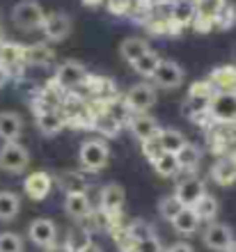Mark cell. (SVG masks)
Instances as JSON below:
<instances>
[{"label": "cell", "instance_id": "obj_9", "mask_svg": "<svg viewBox=\"0 0 236 252\" xmlns=\"http://www.w3.org/2000/svg\"><path fill=\"white\" fill-rule=\"evenodd\" d=\"M209 108L213 117L220 122H234L236 120V94L234 92H220L218 96H211Z\"/></svg>", "mask_w": 236, "mask_h": 252}, {"label": "cell", "instance_id": "obj_13", "mask_svg": "<svg viewBox=\"0 0 236 252\" xmlns=\"http://www.w3.org/2000/svg\"><path fill=\"white\" fill-rule=\"evenodd\" d=\"M23 190L30 199L34 202H41L51 192V177L46 172H33L28 174L26 181H23Z\"/></svg>", "mask_w": 236, "mask_h": 252}, {"label": "cell", "instance_id": "obj_27", "mask_svg": "<svg viewBox=\"0 0 236 252\" xmlns=\"http://www.w3.org/2000/svg\"><path fill=\"white\" fill-rule=\"evenodd\" d=\"M213 179L220 184V186H230L236 181V165L232 160H220L216 167H213Z\"/></svg>", "mask_w": 236, "mask_h": 252}, {"label": "cell", "instance_id": "obj_39", "mask_svg": "<svg viewBox=\"0 0 236 252\" xmlns=\"http://www.w3.org/2000/svg\"><path fill=\"white\" fill-rule=\"evenodd\" d=\"M138 252H161V243L156 241V236H149L138 243Z\"/></svg>", "mask_w": 236, "mask_h": 252}, {"label": "cell", "instance_id": "obj_20", "mask_svg": "<svg viewBox=\"0 0 236 252\" xmlns=\"http://www.w3.org/2000/svg\"><path fill=\"white\" fill-rule=\"evenodd\" d=\"M149 51V46H147V41L140 39V37H129V39L122 41V46H119V53H122V58H124L126 62H135L142 53H147Z\"/></svg>", "mask_w": 236, "mask_h": 252}, {"label": "cell", "instance_id": "obj_47", "mask_svg": "<svg viewBox=\"0 0 236 252\" xmlns=\"http://www.w3.org/2000/svg\"><path fill=\"white\" fill-rule=\"evenodd\" d=\"M234 94H236V83H234Z\"/></svg>", "mask_w": 236, "mask_h": 252}, {"label": "cell", "instance_id": "obj_15", "mask_svg": "<svg viewBox=\"0 0 236 252\" xmlns=\"http://www.w3.org/2000/svg\"><path fill=\"white\" fill-rule=\"evenodd\" d=\"M124 199H126L124 188L119 184H108L101 190V209L103 211H117L119 206L124 204Z\"/></svg>", "mask_w": 236, "mask_h": 252}, {"label": "cell", "instance_id": "obj_46", "mask_svg": "<svg viewBox=\"0 0 236 252\" xmlns=\"http://www.w3.org/2000/svg\"><path fill=\"white\" fill-rule=\"evenodd\" d=\"M227 252H236V243H232V246H230V250H227Z\"/></svg>", "mask_w": 236, "mask_h": 252}, {"label": "cell", "instance_id": "obj_32", "mask_svg": "<svg viewBox=\"0 0 236 252\" xmlns=\"http://www.w3.org/2000/svg\"><path fill=\"white\" fill-rule=\"evenodd\" d=\"M0 252H23V241L19 234L2 232L0 234Z\"/></svg>", "mask_w": 236, "mask_h": 252}, {"label": "cell", "instance_id": "obj_4", "mask_svg": "<svg viewBox=\"0 0 236 252\" xmlns=\"http://www.w3.org/2000/svg\"><path fill=\"white\" fill-rule=\"evenodd\" d=\"M28 236L34 246L39 248H51L55 246V236H58V229H55V222L48 218H37L30 222L28 227Z\"/></svg>", "mask_w": 236, "mask_h": 252}, {"label": "cell", "instance_id": "obj_5", "mask_svg": "<svg viewBox=\"0 0 236 252\" xmlns=\"http://www.w3.org/2000/svg\"><path fill=\"white\" fill-rule=\"evenodd\" d=\"M156 103V90L147 83H140V85H133L129 92H126V106L138 110V113H144L149 110L151 106Z\"/></svg>", "mask_w": 236, "mask_h": 252}, {"label": "cell", "instance_id": "obj_36", "mask_svg": "<svg viewBox=\"0 0 236 252\" xmlns=\"http://www.w3.org/2000/svg\"><path fill=\"white\" fill-rule=\"evenodd\" d=\"M129 234H131V239H135L138 243L144 239H149V236H154V234H151V227L147 225V222H142V220H135V222L129 227Z\"/></svg>", "mask_w": 236, "mask_h": 252}, {"label": "cell", "instance_id": "obj_33", "mask_svg": "<svg viewBox=\"0 0 236 252\" xmlns=\"http://www.w3.org/2000/svg\"><path fill=\"white\" fill-rule=\"evenodd\" d=\"M158 209H161V216H163L165 220H170V222H172V220L179 216V211H181L184 206H181V202H179L174 195H170V197H165L163 202L158 204Z\"/></svg>", "mask_w": 236, "mask_h": 252}, {"label": "cell", "instance_id": "obj_3", "mask_svg": "<svg viewBox=\"0 0 236 252\" xmlns=\"http://www.w3.org/2000/svg\"><path fill=\"white\" fill-rule=\"evenodd\" d=\"M108 147L99 140H87L80 147V165L90 170V172H97L101 167L108 165Z\"/></svg>", "mask_w": 236, "mask_h": 252}, {"label": "cell", "instance_id": "obj_6", "mask_svg": "<svg viewBox=\"0 0 236 252\" xmlns=\"http://www.w3.org/2000/svg\"><path fill=\"white\" fill-rule=\"evenodd\" d=\"M41 30H44L48 41H62L65 37H69V32H71V19L62 12L48 14L46 19H44Z\"/></svg>", "mask_w": 236, "mask_h": 252}, {"label": "cell", "instance_id": "obj_8", "mask_svg": "<svg viewBox=\"0 0 236 252\" xmlns=\"http://www.w3.org/2000/svg\"><path fill=\"white\" fill-rule=\"evenodd\" d=\"M85 76H87L85 66L69 60V62L58 66V71H55V83H58L60 87H65V90H71V87L80 85V83L85 80Z\"/></svg>", "mask_w": 236, "mask_h": 252}, {"label": "cell", "instance_id": "obj_23", "mask_svg": "<svg viewBox=\"0 0 236 252\" xmlns=\"http://www.w3.org/2000/svg\"><path fill=\"white\" fill-rule=\"evenodd\" d=\"M158 142H161V149L165 154H177L186 145V138L179 131H174V128H168V131L158 133Z\"/></svg>", "mask_w": 236, "mask_h": 252}, {"label": "cell", "instance_id": "obj_44", "mask_svg": "<svg viewBox=\"0 0 236 252\" xmlns=\"http://www.w3.org/2000/svg\"><path fill=\"white\" fill-rule=\"evenodd\" d=\"M83 2H85V5H90V7H97V5H101L103 0H83Z\"/></svg>", "mask_w": 236, "mask_h": 252}, {"label": "cell", "instance_id": "obj_41", "mask_svg": "<svg viewBox=\"0 0 236 252\" xmlns=\"http://www.w3.org/2000/svg\"><path fill=\"white\" fill-rule=\"evenodd\" d=\"M7 78H9V71H7L5 66L0 64V87H2V85H5V83H7Z\"/></svg>", "mask_w": 236, "mask_h": 252}, {"label": "cell", "instance_id": "obj_16", "mask_svg": "<svg viewBox=\"0 0 236 252\" xmlns=\"http://www.w3.org/2000/svg\"><path fill=\"white\" fill-rule=\"evenodd\" d=\"M23 62H26V48L16 44H0V64L7 71H12L14 66H21Z\"/></svg>", "mask_w": 236, "mask_h": 252}, {"label": "cell", "instance_id": "obj_42", "mask_svg": "<svg viewBox=\"0 0 236 252\" xmlns=\"http://www.w3.org/2000/svg\"><path fill=\"white\" fill-rule=\"evenodd\" d=\"M44 252H69L67 246H51V248H44Z\"/></svg>", "mask_w": 236, "mask_h": 252}, {"label": "cell", "instance_id": "obj_25", "mask_svg": "<svg viewBox=\"0 0 236 252\" xmlns=\"http://www.w3.org/2000/svg\"><path fill=\"white\" fill-rule=\"evenodd\" d=\"M158 64H161V58H158L154 51H147V53H142L138 60L133 62V69H135L140 76H154Z\"/></svg>", "mask_w": 236, "mask_h": 252}, {"label": "cell", "instance_id": "obj_11", "mask_svg": "<svg viewBox=\"0 0 236 252\" xmlns=\"http://www.w3.org/2000/svg\"><path fill=\"white\" fill-rule=\"evenodd\" d=\"M202 195H204V184L197 179V177H188V179H184L177 186V192H174V197L181 202V206H188V209H193Z\"/></svg>", "mask_w": 236, "mask_h": 252}, {"label": "cell", "instance_id": "obj_38", "mask_svg": "<svg viewBox=\"0 0 236 252\" xmlns=\"http://www.w3.org/2000/svg\"><path fill=\"white\" fill-rule=\"evenodd\" d=\"M142 149H144V154H147V158L154 163V160L163 154V149H161V142H158V138H151V140H147V142H142Z\"/></svg>", "mask_w": 236, "mask_h": 252}, {"label": "cell", "instance_id": "obj_40", "mask_svg": "<svg viewBox=\"0 0 236 252\" xmlns=\"http://www.w3.org/2000/svg\"><path fill=\"white\" fill-rule=\"evenodd\" d=\"M168 252H193V248L188 243H174V246L168 248Z\"/></svg>", "mask_w": 236, "mask_h": 252}, {"label": "cell", "instance_id": "obj_29", "mask_svg": "<svg viewBox=\"0 0 236 252\" xmlns=\"http://www.w3.org/2000/svg\"><path fill=\"white\" fill-rule=\"evenodd\" d=\"M174 156H177L179 167H186V170H190V167H195L200 163V149L195 145H190V142H186Z\"/></svg>", "mask_w": 236, "mask_h": 252}, {"label": "cell", "instance_id": "obj_2", "mask_svg": "<svg viewBox=\"0 0 236 252\" xmlns=\"http://www.w3.org/2000/svg\"><path fill=\"white\" fill-rule=\"evenodd\" d=\"M30 163V154L23 145L19 142H5L0 147V170L5 172H12V174H19L23 172Z\"/></svg>", "mask_w": 236, "mask_h": 252}, {"label": "cell", "instance_id": "obj_26", "mask_svg": "<svg viewBox=\"0 0 236 252\" xmlns=\"http://www.w3.org/2000/svg\"><path fill=\"white\" fill-rule=\"evenodd\" d=\"M193 211L197 213V218H200V220H211L218 213L216 197H211V195H206V192H204L202 197L197 199V204L193 206Z\"/></svg>", "mask_w": 236, "mask_h": 252}, {"label": "cell", "instance_id": "obj_22", "mask_svg": "<svg viewBox=\"0 0 236 252\" xmlns=\"http://www.w3.org/2000/svg\"><path fill=\"white\" fill-rule=\"evenodd\" d=\"M21 211V199L16 192H9V190H2L0 192V220H12L16 218Z\"/></svg>", "mask_w": 236, "mask_h": 252}, {"label": "cell", "instance_id": "obj_35", "mask_svg": "<svg viewBox=\"0 0 236 252\" xmlns=\"http://www.w3.org/2000/svg\"><path fill=\"white\" fill-rule=\"evenodd\" d=\"M193 16H195V5L188 2V0H186V2H179V5L174 7V21H179V26H181V23H188Z\"/></svg>", "mask_w": 236, "mask_h": 252}, {"label": "cell", "instance_id": "obj_34", "mask_svg": "<svg viewBox=\"0 0 236 252\" xmlns=\"http://www.w3.org/2000/svg\"><path fill=\"white\" fill-rule=\"evenodd\" d=\"M97 128L103 135H110V138H115L117 135V131H119V122L112 117V115H101V117H97Z\"/></svg>", "mask_w": 236, "mask_h": 252}, {"label": "cell", "instance_id": "obj_28", "mask_svg": "<svg viewBox=\"0 0 236 252\" xmlns=\"http://www.w3.org/2000/svg\"><path fill=\"white\" fill-rule=\"evenodd\" d=\"M53 58V51L46 46V44H34V46L26 48V62L28 64H46V62H51Z\"/></svg>", "mask_w": 236, "mask_h": 252}, {"label": "cell", "instance_id": "obj_30", "mask_svg": "<svg viewBox=\"0 0 236 252\" xmlns=\"http://www.w3.org/2000/svg\"><path fill=\"white\" fill-rule=\"evenodd\" d=\"M154 167L161 177H172V174L179 170V163H177V156L174 154H161L156 160H154Z\"/></svg>", "mask_w": 236, "mask_h": 252}, {"label": "cell", "instance_id": "obj_7", "mask_svg": "<svg viewBox=\"0 0 236 252\" xmlns=\"http://www.w3.org/2000/svg\"><path fill=\"white\" fill-rule=\"evenodd\" d=\"M204 246L209 250H216V252H227L232 246V232L227 229V225H220V222H211L206 227V232L202 236Z\"/></svg>", "mask_w": 236, "mask_h": 252}, {"label": "cell", "instance_id": "obj_19", "mask_svg": "<svg viewBox=\"0 0 236 252\" xmlns=\"http://www.w3.org/2000/svg\"><path fill=\"white\" fill-rule=\"evenodd\" d=\"M58 186L67 192V195H76V192L87 190V181L80 172H60L58 174Z\"/></svg>", "mask_w": 236, "mask_h": 252}, {"label": "cell", "instance_id": "obj_37", "mask_svg": "<svg viewBox=\"0 0 236 252\" xmlns=\"http://www.w3.org/2000/svg\"><path fill=\"white\" fill-rule=\"evenodd\" d=\"M213 78H225L220 85H227L234 90V83H236V71H234V66H223V69H218L216 73H213Z\"/></svg>", "mask_w": 236, "mask_h": 252}, {"label": "cell", "instance_id": "obj_12", "mask_svg": "<svg viewBox=\"0 0 236 252\" xmlns=\"http://www.w3.org/2000/svg\"><path fill=\"white\" fill-rule=\"evenodd\" d=\"M129 126H131L133 135H135L140 142H147V140H151V138H158V133H161L158 122L154 120V117H149V115H144V113H138L135 117H131Z\"/></svg>", "mask_w": 236, "mask_h": 252}, {"label": "cell", "instance_id": "obj_31", "mask_svg": "<svg viewBox=\"0 0 236 252\" xmlns=\"http://www.w3.org/2000/svg\"><path fill=\"white\" fill-rule=\"evenodd\" d=\"M92 241H90V234L87 229H76V232L69 234V239H67V250L69 252H80L85 246H90Z\"/></svg>", "mask_w": 236, "mask_h": 252}, {"label": "cell", "instance_id": "obj_17", "mask_svg": "<svg viewBox=\"0 0 236 252\" xmlns=\"http://www.w3.org/2000/svg\"><path fill=\"white\" fill-rule=\"evenodd\" d=\"M37 126H39V131L44 133V135H55V133L62 131V126H65V117H62L58 110L48 108V110L39 113V117H37Z\"/></svg>", "mask_w": 236, "mask_h": 252}, {"label": "cell", "instance_id": "obj_1", "mask_svg": "<svg viewBox=\"0 0 236 252\" xmlns=\"http://www.w3.org/2000/svg\"><path fill=\"white\" fill-rule=\"evenodd\" d=\"M44 19H46V14L34 0H21L12 9V21L21 30H39L44 26Z\"/></svg>", "mask_w": 236, "mask_h": 252}, {"label": "cell", "instance_id": "obj_10", "mask_svg": "<svg viewBox=\"0 0 236 252\" xmlns=\"http://www.w3.org/2000/svg\"><path fill=\"white\" fill-rule=\"evenodd\" d=\"M151 78L156 80V85L163 87V90H174V87L184 83V69L177 66L174 62H161Z\"/></svg>", "mask_w": 236, "mask_h": 252}, {"label": "cell", "instance_id": "obj_14", "mask_svg": "<svg viewBox=\"0 0 236 252\" xmlns=\"http://www.w3.org/2000/svg\"><path fill=\"white\" fill-rule=\"evenodd\" d=\"M21 131H23V120L19 113H12V110L0 113V138L5 142H16Z\"/></svg>", "mask_w": 236, "mask_h": 252}, {"label": "cell", "instance_id": "obj_43", "mask_svg": "<svg viewBox=\"0 0 236 252\" xmlns=\"http://www.w3.org/2000/svg\"><path fill=\"white\" fill-rule=\"evenodd\" d=\"M80 252H101V248H99V246H94V243H90V246H85V248H83V250H80Z\"/></svg>", "mask_w": 236, "mask_h": 252}, {"label": "cell", "instance_id": "obj_18", "mask_svg": "<svg viewBox=\"0 0 236 252\" xmlns=\"http://www.w3.org/2000/svg\"><path fill=\"white\" fill-rule=\"evenodd\" d=\"M65 209L69 216H73V218H87L90 213H92V209H90V199H87L85 192H76V195H67L65 199Z\"/></svg>", "mask_w": 236, "mask_h": 252}, {"label": "cell", "instance_id": "obj_21", "mask_svg": "<svg viewBox=\"0 0 236 252\" xmlns=\"http://www.w3.org/2000/svg\"><path fill=\"white\" fill-rule=\"evenodd\" d=\"M197 225H200V218H197V213L193 211V209H188V206H184V209L179 211L177 218L172 220V227H174L179 234H186V236L195 232Z\"/></svg>", "mask_w": 236, "mask_h": 252}, {"label": "cell", "instance_id": "obj_45", "mask_svg": "<svg viewBox=\"0 0 236 252\" xmlns=\"http://www.w3.org/2000/svg\"><path fill=\"white\" fill-rule=\"evenodd\" d=\"M232 60H234V64H236V44H234V51H232Z\"/></svg>", "mask_w": 236, "mask_h": 252}, {"label": "cell", "instance_id": "obj_24", "mask_svg": "<svg viewBox=\"0 0 236 252\" xmlns=\"http://www.w3.org/2000/svg\"><path fill=\"white\" fill-rule=\"evenodd\" d=\"M225 7H227L225 5V0H197L195 12H197V16H202V19L216 21Z\"/></svg>", "mask_w": 236, "mask_h": 252}]
</instances>
